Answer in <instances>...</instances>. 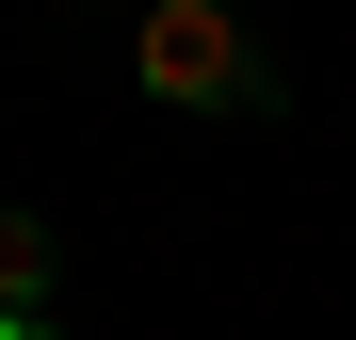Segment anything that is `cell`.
<instances>
[{"mask_svg":"<svg viewBox=\"0 0 356 340\" xmlns=\"http://www.w3.org/2000/svg\"><path fill=\"white\" fill-rule=\"evenodd\" d=\"M130 81L162 113H227V130L275 113V65H259V33L227 17V0H146V17H130Z\"/></svg>","mask_w":356,"mask_h":340,"instance_id":"cell-1","label":"cell"},{"mask_svg":"<svg viewBox=\"0 0 356 340\" xmlns=\"http://www.w3.org/2000/svg\"><path fill=\"white\" fill-rule=\"evenodd\" d=\"M65 292V243H49V211H0V324H49Z\"/></svg>","mask_w":356,"mask_h":340,"instance_id":"cell-2","label":"cell"},{"mask_svg":"<svg viewBox=\"0 0 356 340\" xmlns=\"http://www.w3.org/2000/svg\"><path fill=\"white\" fill-rule=\"evenodd\" d=\"M0 340H65V324H0Z\"/></svg>","mask_w":356,"mask_h":340,"instance_id":"cell-3","label":"cell"}]
</instances>
